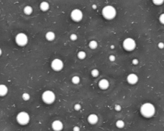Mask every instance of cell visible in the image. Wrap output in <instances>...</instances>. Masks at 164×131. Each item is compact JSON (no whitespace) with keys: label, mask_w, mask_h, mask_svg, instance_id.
Returning <instances> with one entry per match:
<instances>
[{"label":"cell","mask_w":164,"mask_h":131,"mask_svg":"<svg viewBox=\"0 0 164 131\" xmlns=\"http://www.w3.org/2000/svg\"><path fill=\"white\" fill-rule=\"evenodd\" d=\"M141 113L145 118H151L155 114V108L151 103H145L141 108Z\"/></svg>","instance_id":"obj_1"},{"label":"cell","mask_w":164,"mask_h":131,"mask_svg":"<svg viewBox=\"0 0 164 131\" xmlns=\"http://www.w3.org/2000/svg\"><path fill=\"white\" fill-rule=\"evenodd\" d=\"M116 14H117V12H116L115 8L112 6H110V5L106 6L102 10L103 16L106 19H108V20H111V19L115 18V17L116 16Z\"/></svg>","instance_id":"obj_2"},{"label":"cell","mask_w":164,"mask_h":131,"mask_svg":"<svg viewBox=\"0 0 164 131\" xmlns=\"http://www.w3.org/2000/svg\"><path fill=\"white\" fill-rule=\"evenodd\" d=\"M55 98H56L55 94H54V92H53L51 90H46L42 95V101L47 104L53 103L55 101Z\"/></svg>","instance_id":"obj_3"},{"label":"cell","mask_w":164,"mask_h":131,"mask_svg":"<svg viewBox=\"0 0 164 131\" xmlns=\"http://www.w3.org/2000/svg\"><path fill=\"white\" fill-rule=\"evenodd\" d=\"M16 120L18 124H19L21 125H25L29 123L30 117V115L28 112H25V111H21L17 114Z\"/></svg>","instance_id":"obj_4"},{"label":"cell","mask_w":164,"mask_h":131,"mask_svg":"<svg viewBox=\"0 0 164 131\" xmlns=\"http://www.w3.org/2000/svg\"><path fill=\"white\" fill-rule=\"evenodd\" d=\"M122 45L125 50L128 51H131L136 47V42L131 38H127L123 41Z\"/></svg>","instance_id":"obj_5"},{"label":"cell","mask_w":164,"mask_h":131,"mask_svg":"<svg viewBox=\"0 0 164 131\" xmlns=\"http://www.w3.org/2000/svg\"><path fill=\"white\" fill-rule=\"evenodd\" d=\"M16 44L19 46H24L28 44V38L27 35L24 33H19L16 36L15 38Z\"/></svg>","instance_id":"obj_6"},{"label":"cell","mask_w":164,"mask_h":131,"mask_svg":"<svg viewBox=\"0 0 164 131\" xmlns=\"http://www.w3.org/2000/svg\"><path fill=\"white\" fill-rule=\"evenodd\" d=\"M51 67L53 70H55V71H60L63 68V61L59 58L54 59L51 61Z\"/></svg>","instance_id":"obj_7"},{"label":"cell","mask_w":164,"mask_h":131,"mask_svg":"<svg viewBox=\"0 0 164 131\" xmlns=\"http://www.w3.org/2000/svg\"><path fill=\"white\" fill-rule=\"evenodd\" d=\"M70 17L75 22H79L83 19V13L80 9H74L70 13Z\"/></svg>","instance_id":"obj_8"},{"label":"cell","mask_w":164,"mask_h":131,"mask_svg":"<svg viewBox=\"0 0 164 131\" xmlns=\"http://www.w3.org/2000/svg\"><path fill=\"white\" fill-rule=\"evenodd\" d=\"M51 127L54 131H61L63 128V124L60 120H56L52 123Z\"/></svg>","instance_id":"obj_9"},{"label":"cell","mask_w":164,"mask_h":131,"mask_svg":"<svg viewBox=\"0 0 164 131\" xmlns=\"http://www.w3.org/2000/svg\"><path fill=\"white\" fill-rule=\"evenodd\" d=\"M138 77L135 74H130L127 77V81L130 84H135L138 82Z\"/></svg>","instance_id":"obj_10"},{"label":"cell","mask_w":164,"mask_h":131,"mask_svg":"<svg viewBox=\"0 0 164 131\" xmlns=\"http://www.w3.org/2000/svg\"><path fill=\"white\" fill-rule=\"evenodd\" d=\"M99 87L101 90H106L110 86V83L108 80L106 79H102L98 82Z\"/></svg>","instance_id":"obj_11"},{"label":"cell","mask_w":164,"mask_h":131,"mask_svg":"<svg viewBox=\"0 0 164 131\" xmlns=\"http://www.w3.org/2000/svg\"><path fill=\"white\" fill-rule=\"evenodd\" d=\"M87 120L90 124L95 125L98 122L99 118L98 115H96V114H90L87 118Z\"/></svg>","instance_id":"obj_12"},{"label":"cell","mask_w":164,"mask_h":131,"mask_svg":"<svg viewBox=\"0 0 164 131\" xmlns=\"http://www.w3.org/2000/svg\"><path fill=\"white\" fill-rule=\"evenodd\" d=\"M8 88L5 84H0V96H5L8 93Z\"/></svg>","instance_id":"obj_13"},{"label":"cell","mask_w":164,"mask_h":131,"mask_svg":"<svg viewBox=\"0 0 164 131\" xmlns=\"http://www.w3.org/2000/svg\"><path fill=\"white\" fill-rule=\"evenodd\" d=\"M40 8L43 12H46L49 8V3L46 1H43L40 4Z\"/></svg>","instance_id":"obj_14"},{"label":"cell","mask_w":164,"mask_h":131,"mask_svg":"<svg viewBox=\"0 0 164 131\" xmlns=\"http://www.w3.org/2000/svg\"><path fill=\"white\" fill-rule=\"evenodd\" d=\"M46 38L48 41H53L55 38V34L53 31H48L46 34Z\"/></svg>","instance_id":"obj_15"},{"label":"cell","mask_w":164,"mask_h":131,"mask_svg":"<svg viewBox=\"0 0 164 131\" xmlns=\"http://www.w3.org/2000/svg\"><path fill=\"white\" fill-rule=\"evenodd\" d=\"M23 11L26 15H30L33 12V8L31 6H26L24 8Z\"/></svg>","instance_id":"obj_16"},{"label":"cell","mask_w":164,"mask_h":131,"mask_svg":"<svg viewBox=\"0 0 164 131\" xmlns=\"http://www.w3.org/2000/svg\"><path fill=\"white\" fill-rule=\"evenodd\" d=\"M115 125L119 129H122L124 127V125H125V123L122 120H119L115 123Z\"/></svg>","instance_id":"obj_17"},{"label":"cell","mask_w":164,"mask_h":131,"mask_svg":"<svg viewBox=\"0 0 164 131\" xmlns=\"http://www.w3.org/2000/svg\"><path fill=\"white\" fill-rule=\"evenodd\" d=\"M98 42H96V40H91L89 42V46L91 49H96L98 47Z\"/></svg>","instance_id":"obj_18"},{"label":"cell","mask_w":164,"mask_h":131,"mask_svg":"<svg viewBox=\"0 0 164 131\" xmlns=\"http://www.w3.org/2000/svg\"><path fill=\"white\" fill-rule=\"evenodd\" d=\"M86 56H87L86 52L85 51H83L78 52V53L77 54L78 58L80 59V60H84L86 58Z\"/></svg>","instance_id":"obj_19"},{"label":"cell","mask_w":164,"mask_h":131,"mask_svg":"<svg viewBox=\"0 0 164 131\" xmlns=\"http://www.w3.org/2000/svg\"><path fill=\"white\" fill-rule=\"evenodd\" d=\"M71 81H72V82H73L74 84H79V82H80V77L78 76V75H74V76H73V77H72Z\"/></svg>","instance_id":"obj_20"},{"label":"cell","mask_w":164,"mask_h":131,"mask_svg":"<svg viewBox=\"0 0 164 131\" xmlns=\"http://www.w3.org/2000/svg\"><path fill=\"white\" fill-rule=\"evenodd\" d=\"M99 74V72L98 69L96 68H94L93 70H92L91 71V75L93 76L94 77H98Z\"/></svg>","instance_id":"obj_21"},{"label":"cell","mask_w":164,"mask_h":131,"mask_svg":"<svg viewBox=\"0 0 164 131\" xmlns=\"http://www.w3.org/2000/svg\"><path fill=\"white\" fill-rule=\"evenodd\" d=\"M22 98H23V99L24 101H29L30 98V94H28V93H24V94H23Z\"/></svg>","instance_id":"obj_22"},{"label":"cell","mask_w":164,"mask_h":131,"mask_svg":"<svg viewBox=\"0 0 164 131\" xmlns=\"http://www.w3.org/2000/svg\"><path fill=\"white\" fill-rule=\"evenodd\" d=\"M152 2L156 5H160L164 3V0H153Z\"/></svg>","instance_id":"obj_23"},{"label":"cell","mask_w":164,"mask_h":131,"mask_svg":"<svg viewBox=\"0 0 164 131\" xmlns=\"http://www.w3.org/2000/svg\"><path fill=\"white\" fill-rule=\"evenodd\" d=\"M82 108V105L80 104H76L75 105H74V109L75 111H80Z\"/></svg>","instance_id":"obj_24"},{"label":"cell","mask_w":164,"mask_h":131,"mask_svg":"<svg viewBox=\"0 0 164 131\" xmlns=\"http://www.w3.org/2000/svg\"><path fill=\"white\" fill-rule=\"evenodd\" d=\"M78 38V36L76 35L75 33H73V34H71L70 36V39L71 40H73V41H75V40H77Z\"/></svg>","instance_id":"obj_25"},{"label":"cell","mask_w":164,"mask_h":131,"mask_svg":"<svg viewBox=\"0 0 164 131\" xmlns=\"http://www.w3.org/2000/svg\"><path fill=\"white\" fill-rule=\"evenodd\" d=\"M114 109H115V110L116 111H121L122 108H121V106L119 104H116L115 105V107H114Z\"/></svg>","instance_id":"obj_26"},{"label":"cell","mask_w":164,"mask_h":131,"mask_svg":"<svg viewBox=\"0 0 164 131\" xmlns=\"http://www.w3.org/2000/svg\"><path fill=\"white\" fill-rule=\"evenodd\" d=\"M159 21L162 24H164V14H162L159 17Z\"/></svg>","instance_id":"obj_27"},{"label":"cell","mask_w":164,"mask_h":131,"mask_svg":"<svg viewBox=\"0 0 164 131\" xmlns=\"http://www.w3.org/2000/svg\"><path fill=\"white\" fill-rule=\"evenodd\" d=\"M108 58H109V60H110V61L113 62V61H114L115 60V56H114V55L112 54V55H110V56H109Z\"/></svg>","instance_id":"obj_28"},{"label":"cell","mask_w":164,"mask_h":131,"mask_svg":"<svg viewBox=\"0 0 164 131\" xmlns=\"http://www.w3.org/2000/svg\"><path fill=\"white\" fill-rule=\"evenodd\" d=\"M138 62H139V61H138V59H137V58L133 59V60H132V63H133V65H138Z\"/></svg>","instance_id":"obj_29"},{"label":"cell","mask_w":164,"mask_h":131,"mask_svg":"<svg viewBox=\"0 0 164 131\" xmlns=\"http://www.w3.org/2000/svg\"><path fill=\"white\" fill-rule=\"evenodd\" d=\"M158 47H159L160 49H163L164 47V43L163 42H160L159 44H158Z\"/></svg>","instance_id":"obj_30"},{"label":"cell","mask_w":164,"mask_h":131,"mask_svg":"<svg viewBox=\"0 0 164 131\" xmlns=\"http://www.w3.org/2000/svg\"><path fill=\"white\" fill-rule=\"evenodd\" d=\"M73 130V131H80V128L78 126H74Z\"/></svg>","instance_id":"obj_31"},{"label":"cell","mask_w":164,"mask_h":131,"mask_svg":"<svg viewBox=\"0 0 164 131\" xmlns=\"http://www.w3.org/2000/svg\"><path fill=\"white\" fill-rule=\"evenodd\" d=\"M92 8H93V9H96L97 8V6H96V5H95V4H94V5H92Z\"/></svg>","instance_id":"obj_32"},{"label":"cell","mask_w":164,"mask_h":131,"mask_svg":"<svg viewBox=\"0 0 164 131\" xmlns=\"http://www.w3.org/2000/svg\"><path fill=\"white\" fill-rule=\"evenodd\" d=\"M2 54V50H1V49L0 48V56Z\"/></svg>","instance_id":"obj_33"},{"label":"cell","mask_w":164,"mask_h":131,"mask_svg":"<svg viewBox=\"0 0 164 131\" xmlns=\"http://www.w3.org/2000/svg\"><path fill=\"white\" fill-rule=\"evenodd\" d=\"M114 45H111V49H114Z\"/></svg>","instance_id":"obj_34"},{"label":"cell","mask_w":164,"mask_h":131,"mask_svg":"<svg viewBox=\"0 0 164 131\" xmlns=\"http://www.w3.org/2000/svg\"><path fill=\"white\" fill-rule=\"evenodd\" d=\"M0 12H1V10H0Z\"/></svg>","instance_id":"obj_35"}]
</instances>
